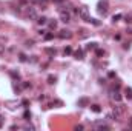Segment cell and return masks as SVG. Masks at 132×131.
Masks as SVG:
<instances>
[{"label": "cell", "mask_w": 132, "mask_h": 131, "mask_svg": "<svg viewBox=\"0 0 132 131\" xmlns=\"http://www.w3.org/2000/svg\"><path fill=\"white\" fill-rule=\"evenodd\" d=\"M77 14H78V17H80L82 20H85V22H88L89 20V9H88V6H85V5H82V6H78L77 8Z\"/></svg>", "instance_id": "1"}, {"label": "cell", "mask_w": 132, "mask_h": 131, "mask_svg": "<svg viewBox=\"0 0 132 131\" xmlns=\"http://www.w3.org/2000/svg\"><path fill=\"white\" fill-rule=\"evenodd\" d=\"M98 12L103 14V15H106V12H108V2H106V0L98 2Z\"/></svg>", "instance_id": "2"}, {"label": "cell", "mask_w": 132, "mask_h": 131, "mask_svg": "<svg viewBox=\"0 0 132 131\" xmlns=\"http://www.w3.org/2000/svg\"><path fill=\"white\" fill-rule=\"evenodd\" d=\"M60 19H61V22L68 23V22H71V14L65 9H60Z\"/></svg>", "instance_id": "3"}, {"label": "cell", "mask_w": 132, "mask_h": 131, "mask_svg": "<svg viewBox=\"0 0 132 131\" xmlns=\"http://www.w3.org/2000/svg\"><path fill=\"white\" fill-rule=\"evenodd\" d=\"M26 15L29 17L31 20H34V19H37V12H36V8H32V6H29L28 9H26Z\"/></svg>", "instance_id": "4"}, {"label": "cell", "mask_w": 132, "mask_h": 131, "mask_svg": "<svg viewBox=\"0 0 132 131\" xmlns=\"http://www.w3.org/2000/svg\"><path fill=\"white\" fill-rule=\"evenodd\" d=\"M58 37L60 39H71L72 37V32L68 31V29H61V31H58Z\"/></svg>", "instance_id": "5"}, {"label": "cell", "mask_w": 132, "mask_h": 131, "mask_svg": "<svg viewBox=\"0 0 132 131\" xmlns=\"http://www.w3.org/2000/svg\"><path fill=\"white\" fill-rule=\"evenodd\" d=\"M88 103H89V100H88L86 97L78 99V102H77V105H78V107H88Z\"/></svg>", "instance_id": "6"}, {"label": "cell", "mask_w": 132, "mask_h": 131, "mask_svg": "<svg viewBox=\"0 0 132 131\" xmlns=\"http://www.w3.org/2000/svg\"><path fill=\"white\" fill-rule=\"evenodd\" d=\"M45 52H46L48 56H52V57H54V56L57 54V49H55V48H46Z\"/></svg>", "instance_id": "7"}, {"label": "cell", "mask_w": 132, "mask_h": 131, "mask_svg": "<svg viewBox=\"0 0 132 131\" xmlns=\"http://www.w3.org/2000/svg\"><path fill=\"white\" fill-rule=\"evenodd\" d=\"M74 57H75V59H80V60H82V59H83V51H82V49L75 51V52H74Z\"/></svg>", "instance_id": "8"}, {"label": "cell", "mask_w": 132, "mask_h": 131, "mask_svg": "<svg viewBox=\"0 0 132 131\" xmlns=\"http://www.w3.org/2000/svg\"><path fill=\"white\" fill-rule=\"evenodd\" d=\"M125 96H126V99H132V88H126Z\"/></svg>", "instance_id": "9"}, {"label": "cell", "mask_w": 132, "mask_h": 131, "mask_svg": "<svg viewBox=\"0 0 132 131\" xmlns=\"http://www.w3.org/2000/svg\"><path fill=\"white\" fill-rule=\"evenodd\" d=\"M112 97L115 99L117 102H120V100H121V94H120L118 91H114V94H112Z\"/></svg>", "instance_id": "10"}, {"label": "cell", "mask_w": 132, "mask_h": 131, "mask_svg": "<svg viewBox=\"0 0 132 131\" xmlns=\"http://www.w3.org/2000/svg\"><path fill=\"white\" fill-rule=\"evenodd\" d=\"M114 113L117 114V117L120 116V114H123V108L121 107H115V110H114Z\"/></svg>", "instance_id": "11"}, {"label": "cell", "mask_w": 132, "mask_h": 131, "mask_svg": "<svg viewBox=\"0 0 132 131\" xmlns=\"http://www.w3.org/2000/svg\"><path fill=\"white\" fill-rule=\"evenodd\" d=\"M55 82H57V77H55V76H49V77H48V83L52 85V83H55Z\"/></svg>", "instance_id": "12"}, {"label": "cell", "mask_w": 132, "mask_h": 131, "mask_svg": "<svg viewBox=\"0 0 132 131\" xmlns=\"http://www.w3.org/2000/svg\"><path fill=\"white\" fill-rule=\"evenodd\" d=\"M46 20H48L46 17H39V19H37V23H39V25H45Z\"/></svg>", "instance_id": "13"}, {"label": "cell", "mask_w": 132, "mask_h": 131, "mask_svg": "<svg viewBox=\"0 0 132 131\" xmlns=\"http://www.w3.org/2000/svg\"><path fill=\"white\" fill-rule=\"evenodd\" d=\"M95 48H97V43H95V42L88 43V46H86V49H95Z\"/></svg>", "instance_id": "14"}, {"label": "cell", "mask_w": 132, "mask_h": 131, "mask_svg": "<svg viewBox=\"0 0 132 131\" xmlns=\"http://www.w3.org/2000/svg\"><path fill=\"white\" fill-rule=\"evenodd\" d=\"M91 110H92L94 113H100V111H101V108L98 107V105H92V107H91Z\"/></svg>", "instance_id": "15"}, {"label": "cell", "mask_w": 132, "mask_h": 131, "mask_svg": "<svg viewBox=\"0 0 132 131\" xmlns=\"http://www.w3.org/2000/svg\"><path fill=\"white\" fill-rule=\"evenodd\" d=\"M49 28H51V29H57V22H55V20L49 22Z\"/></svg>", "instance_id": "16"}, {"label": "cell", "mask_w": 132, "mask_h": 131, "mask_svg": "<svg viewBox=\"0 0 132 131\" xmlns=\"http://www.w3.org/2000/svg\"><path fill=\"white\" fill-rule=\"evenodd\" d=\"M23 119H25V120H29V119H31V113H29V111H25V113H23Z\"/></svg>", "instance_id": "17"}, {"label": "cell", "mask_w": 132, "mask_h": 131, "mask_svg": "<svg viewBox=\"0 0 132 131\" xmlns=\"http://www.w3.org/2000/svg\"><path fill=\"white\" fill-rule=\"evenodd\" d=\"M95 52H97V56H98V57H101V56L104 54V51H103V49H100V48H95Z\"/></svg>", "instance_id": "18"}, {"label": "cell", "mask_w": 132, "mask_h": 131, "mask_svg": "<svg viewBox=\"0 0 132 131\" xmlns=\"http://www.w3.org/2000/svg\"><path fill=\"white\" fill-rule=\"evenodd\" d=\"M88 22H91V23H92V25H95V26H98V25H100V22H98V20L91 19V17H89V20H88Z\"/></svg>", "instance_id": "19"}, {"label": "cell", "mask_w": 132, "mask_h": 131, "mask_svg": "<svg viewBox=\"0 0 132 131\" xmlns=\"http://www.w3.org/2000/svg\"><path fill=\"white\" fill-rule=\"evenodd\" d=\"M51 39H54V34H51V32L45 34V40H51Z\"/></svg>", "instance_id": "20"}, {"label": "cell", "mask_w": 132, "mask_h": 131, "mask_svg": "<svg viewBox=\"0 0 132 131\" xmlns=\"http://www.w3.org/2000/svg\"><path fill=\"white\" fill-rule=\"evenodd\" d=\"M120 19H121V14H115V15L112 17V20H114V22H118Z\"/></svg>", "instance_id": "21"}, {"label": "cell", "mask_w": 132, "mask_h": 131, "mask_svg": "<svg viewBox=\"0 0 132 131\" xmlns=\"http://www.w3.org/2000/svg\"><path fill=\"white\" fill-rule=\"evenodd\" d=\"M98 130H101V131H103V130H104V131H108V130H109V127H108V125H100V127H98Z\"/></svg>", "instance_id": "22"}, {"label": "cell", "mask_w": 132, "mask_h": 131, "mask_svg": "<svg viewBox=\"0 0 132 131\" xmlns=\"http://www.w3.org/2000/svg\"><path fill=\"white\" fill-rule=\"evenodd\" d=\"M71 52H72V49L69 48V46H68V48H65V56H68V54H71Z\"/></svg>", "instance_id": "23"}, {"label": "cell", "mask_w": 132, "mask_h": 131, "mask_svg": "<svg viewBox=\"0 0 132 131\" xmlns=\"http://www.w3.org/2000/svg\"><path fill=\"white\" fill-rule=\"evenodd\" d=\"M22 105H23V107H28V105H29V100L23 99V100H22Z\"/></svg>", "instance_id": "24"}, {"label": "cell", "mask_w": 132, "mask_h": 131, "mask_svg": "<svg viewBox=\"0 0 132 131\" xmlns=\"http://www.w3.org/2000/svg\"><path fill=\"white\" fill-rule=\"evenodd\" d=\"M20 62H26V56L25 54H20Z\"/></svg>", "instance_id": "25"}, {"label": "cell", "mask_w": 132, "mask_h": 131, "mask_svg": "<svg viewBox=\"0 0 132 131\" xmlns=\"http://www.w3.org/2000/svg\"><path fill=\"white\" fill-rule=\"evenodd\" d=\"M126 22L128 23H132V15H126Z\"/></svg>", "instance_id": "26"}, {"label": "cell", "mask_w": 132, "mask_h": 131, "mask_svg": "<svg viewBox=\"0 0 132 131\" xmlns=\"http://www.w3.org/2000/svg\"><path fill=\"white\" fill-rule=\"evenodd\" d=\"M3 122H5V119H3V116H0V128L3 127Z\"/></svg>", "instance_id": "27"}, {"label": "cell", "mask_w": 132, "mask_h": 131, "mask_svg": "<svg viewBox=\"0 0 132 131\" xmlns=\"http://www.w3.org/2000/svg\"><path fill=\"white\" fill-rule=\"evenodd\" d=\"M11 76H12L14 79H19V73H11Z\"/></svg>", "instance_id": "28"}, {"label": "cell", "mask_w": 132, "mask_h": 131, "mask_svg": "<svg viewBox=\"0 0 132 131\" xmlns=\"http://www.w3.org/2000/svg\"><path fill=\"white\" fill-rule=\"evenodd\" d=\"M75 130H77V131H78V130H83V125H77V127H75Z\"/></svg>", "instance_id": "29"}]
</instances>
